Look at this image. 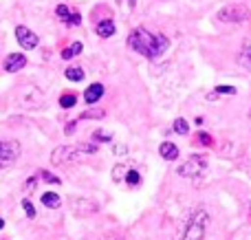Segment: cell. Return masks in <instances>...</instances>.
Listing matches in <instances>:
<instances>
[{
	"mask_svg": "<svg viewBox=\"0 0 251 240\" xmlns=\"http://www.w3.org/2000/svg\"><path fill=\"white\" fill-rule=\"evenodd\" d=\"M22 154V145L13 139H2L0 141V159H4L7 163L18 161Z\"/></svg>",
	"mask_w": 251,
	"mask_h": 240,
	"instance_id": "7",
	"label": "cell"
},
{
	"mask_svg": "<svg viewBox=\"0 0 251 240\" xmlns=\"http://www.w3.org/2000/svg\"><path fill=\"white\" fill-rule=\"evenodd\" d=\"M26 97L25 95H20L18 99H20V104L25 106V108H40L42 106V101H44V95L38 91L35 86H31V88H26Z\"/></svg>",
	"mask_w": 251,
	"mask_h": 240,
	"instance_id": "10",
	"label": "cell"
},
{
	"mask_svg": "<svg viewBox=\"0 0 251 240\" xmlns=\"http://www.w3.org/2000/svg\"><path fill=\"white\" fill-rule=\"evenodd\" d=\"M128 47L132 51H137L139 55L148 57V60H156L159 55H163L170 47V40L163 33H150L148 29L139 26L132 29L128 35Z\"/></svg>",
	"mask_w": 251,
	"mask_h": 240,
	"instance_id": "1",
	"label": "cell"
},
{
	"mask_svg": "<svg viewBox=\"0 0 251 240\" xmlns=\"http://www.w3.org/2000/svg\"><path fill=\"white\" fill-rule=\"evenodd\" d=\"M249 117H251V110H249Z\"/></svg>",
	"mask_w": 251,
	"mask_h": 240,
	"instance_id": "35",
	"label": "cell"
},
{
	"mask_svg": "<svg viewBox=\"0 0 251 240\" xmlns=\"http://www.w3.org/2000/svg\"><path fill=\"white\" fill-rule=\"evenodd\" d=\"M42 205L49 207V210H57V207L62 205L60 194H55V192H44V194H42Z\"/></svg>",
	"mask_w": 251,
	"mask_h": 240,
	"instance_id": "14",
	"label": "cell"
},
{
	"mask_svg": "<svg viewBox=\"0 0 251 240\" xmlns=\"http://www.w3.org/2000/svg\"><path fill=\"white\" fill-rule=\"evenodd\" d=\"M205 168H207V157H203V154H192L185 163L178 166L176 172H178V176H183V179H194V176H199Z\"/></svg>",
	"mask_w": 251,
	"mask_h": 240,
	"instance_id": "4",
	"label": "cell"
},
{
	"mask_svg": "<svg viewBox=\"0 0 251 240\" xmlns=\"http://www.w3.org/2000/svg\"><path fill=\"white\" fill-rule=\"evenodd\" d=\"M13 35H16L18 44H20L22 48H26V51H31V48H38V44H40L38 35H35L33 31H31L29 26H25V24H18L16 29H13Z\"/></svg>",
	"mask_w": 251,
	"mask_h": 240,
	"instance_id": "6",
	"label": "cell"
},
{
	"mask_svg": "<svg viewBox=\"0 0 251 240\" xmlns=\"http://www.w3.org/2000/svg\"><path fill=\"white\" fill-rule=\"evenodd\" d=\"M194 144L203 145V148H209V145H214V139H212V135H207V132H199V135H194Z\"/></svg>",
	"mask_w": 251,
	"mask_h": 240,
	"instance_id": "24",
	"label": "cell"
},
{
	"mask_svg": "<svg viewBox=\"0 0 251 240\" xmlns=\"http://www.w3.org/2000/svg\"><path fill=\"white\" fill-rule=\"evenodd\" d=\"M71 207H73V212L77 216H91L97 212V203L91 201V198H82V196L73 198V201H71Z\"/></svg>",
	"mask_w": 251,
	"mask_h": 240,
	"instance_id": "8",
	"label": "cell"
},
{
	"mask_svg": "<svg viewBox=\"0 0 251 240\" xmlns=\"http://www.w3.org/2000/svg\"><path fill=\"white\" fill-rule=\"evenodd\" d=\"M75 130H77V119H73V121H69V123L64 126V135H66V137L73 135Z\"/></svg>",
	"mask_w": 251,
	"mask_h": 240,
	"instance_id": "30",
	"label": "cell"
},
{
	"mask_svg": "<svg viewBox=\"0 0 251 240\" xmlns=\"http://www.w3.org/2000/svg\"><path fill=\"white\" fill-rule=\"evenodd\" d=\"M64 77L69 79V82H82V79H84V71L79 69V66H69V69L64 71Z\"/></svg>",
	"mask_w": 251,
	"mask_h": 240,
	"instance_id": "18",
	"label": "cell"
},
{
	"mask_svg": "<svg viewBox=\"0 0 251 240\" xmlns=\"http://www.w3.org/2000/svg\"><path fill=\"white\" fill-rule=\"evenodd\" d=\"M97 152V144H82V145H57L51 152V163L57 168H69L75 163H82L86 157Z\"/></svg>",
	"mask_w": 251,
	"mask_h": 240,
	"instance_id": "2",
	"label": "cell"
},
{
	"mask_svg": "<svg viewBox=\"0 0 251 240\" xmlns=\"http://www.w3.org/2000/svg\"><path fill=\"white\" fill-rule=\"evenodd\" d=\"M130 168L126 166V163H117V166L113 168V181L115 183H122V181L126 179V174H128Z\"/></svg>",
	"mask_w": 251,
	"mask_h": 240,
	"instance_id": "22",
	"label": "cell"
},
{
	"mask_svg": "<svg viewBox=\"0 0 251 240\" xmlns=\"http://www.w3.org/2000/svg\"><path fill=\"white\" fill-rule=\"evenodd\" d=\"M223 95H236V88L234 86H216L207 95V99H216V97H223Z\"/></svg>",
	"mask_w": 251,
	"mask_h": 240,
	"instance_id": "21",
	"label": "cell"
},
{
	"mask_svg": "<svg viewBox=\"0 0 251 240\" xmlns=\"http://www.w3.org/2000/svg\"><path fill=\"white\" fill-rule=\"evenodd\" d=\"M104 117H106V110L104 108H95V106H93V108L84 110V113L79 115L77 121H84V119H104Z\"/></svg>",
	"mask_w": 251,
	"mask_h": 240,
	"instance_id": "16",
	"label": "cell"
},
{
	"mask_svg": "<svg viewBox=\"0 0 251 240\" xmlns=\"http://www.w3.org/2000/svg\"><path fill=\"white\" fill-rule=\"evenodd\" d=\"M207 225H209V214L203 210V207H196L190 214L185 227L181 232V238L178 240H205V234H207Z\"/></svg>",
	"mask_w": 251,
	"mask_h": 240,
	"instance_id": "3",
	"label": "cell"
},
{
	"mask_svg": "<svg viewBox=\"0 0 251 240\" xmlns=\"http://www.w3.org/2000/svg\"><path fill=\"white\" fill-rule=\"evenodd\" d=\"M55 16L60 18V20H66V18L71 16V9H69V4H57V7H55Z\"/></svg>",
	"mask_w": 251,
	"mask_h": 240,
	"instance_id": "29",
	"label": "cell"
},
{
	"mask_svg": "<svg viewBox=\"0 0 251 240\" xmlns=\"http://www.w3.org/2000/svg\"><path fill=\"white\" fill-rule=\"evenodd\" d=\"M124 181H126V185H128V188H139L143 179H141V174H139V170H132V168H130Z\"/></svg>",
	"mask_w": 251,
	"mask_h": 240,
	"instance_id": "19",
	"label": "cell"
},
{
	"mask_svg": "<svg viewBox=\"0 0 251 240\" xmlns=\"http://www.w3.org/2000/svg\"><path fill=\"white\" fill-rule=\"evenodd\" d=\"M38 176H40L42 181H47V183H53V185H60V183H62L60 176L51 174V172H47V170H40V172H38Z\"/></svg>",
	"mask_w": 251,
	"mask_h": 240,
	"instance_id": "26",
	"label": "cell"
},
{
	"mask_svg": "<svg viewBox=\"0 0 251 240\" xmlns=\"http://www.w3.org/2000/svg\"><path fill=\"white\" fill-rule=\"evenodd\" d=\"M249 16H251V11L245 4H227V7H223L216 13V18L221 22H245Z\"/></svg>",
	"mask_w": 251,
	"mask_h": 240,
	"instance_id": "5",
	"label": "cell"
},
{
	"mask_svg": "<svg viewBox=\"0 0 251 240\" xmlns=\"http://www.w3.org/2000/svg\"><path fill=\"white\" fill-rule=\"evenodd\" d=\"M115 154H126V145H115Z\"/></svg>",
	"mask_w": 251,
	"mask_h": 240,
	"instance_id": "32",
	"label": "cell"
},
{
	"mask_svg": "<svg viewBox=\"0 0 251 240\" xmlns=\"http://www.w3.org/2000/svg\"><path fill=\"white\" fill-rule=\"evenodd\" d=\"M25 66H26V55L25 53H9V55L4 57L2 69L7 71V73H18V71H22Z\"/></svg>",
	"mask_w": 251,
	"mask_h": 240,
	"instance_id": "9",
	"label": "cell"
},
{
	"mask_svg": "<svg viewBox=\"0 0 251 240\" xmlns=\"http://www.w3.org/2000/svg\"><path fill=\"white\" fill-rule=\"evenodd\" d=\"M172 130L176 132V135H187V132H190V123H187V119L178 117V119H174Z\"/></svg>",
	"mask_w": 251,
	"mask_h": 240,
	"instance_id": "23",
	"label": "cell"
},
{
	"mask_svg": "<svg viewBox=\"0 0 251 240\" xmlns=\"http://www.w3.org/2000/svg\"><path fill=\"white\" fill-rule=\"evenodd\" d=\"M82 42H73V44H69V47L64 48V51H62V57H64V60H73V57H77L79 53H82Z\"/></svg>",
	"mask_w": 251,
	"mask_h": 240,
	"instance_id": "17",
	"label": "cell"
},
{
	"mask_svg": "<svg viewBox=\"0 0 251 240\" xmlns=\"http://www.w3.org/2000/svg\"><path fill=\"white\" fill-rule=\"evenodd\" d=\"M119 2H122V0H119Z\"/></svg>",
	"mask_w": 251,
	"mask_h": 240,
	"instance_id": "36",
	"label": "cell"
},
{
	"mask_svg": "<svg viewBox=\"0 0 251 240\" xmlns=\"http://www.w3.org/2000/svg\"><path fill=\"white\" fill-rule=\"evenodd\" d=\"M115 31H117V26H115V22L110 20V18H104V20H100L95 24V33L100 35V38H113Z\"/></svg>",
	"mask_w": 251,
	"mask_h": 240,
	"instance_id": "12",
	"label": "cell"
},
{
	"mask_svg": "<svg viewBox=\"0 0 251 240\" xmlns=\"http://www.w3.org/2000/svg\"><path fill=\"white\" fill-rule=\"evenodd\" d=\"M104 93H106V88H104V84H100V82H95V84H91V86L84 91V101H86L88 106H95L97 101L104 97Z\"/></svg>",
	"mask_w": 251,
	"mask_h": 240,
	"instance_id": "11",
	"label": "cell"
},
{
	"mask_svg": "<svg viewBox=\"0 0 251 240\" xmlns=\"http://www.w3.org/2000/svg\"><path fill=\"white\" fill-rule=\"evenodd\" d=\"M7 166H11V163H7L4 159H0V170H2V168H7Z\"/></svg>",
	"mask_w": 251,
	"mask_h": 240,
	"instance_id": "33",
	"label": "cell"
},
{
	"mask_svg": "<svg viewBox=\"0 0 251 240\" xmlns=\"http://www.w3.org/2000/svg\"><path fill=\"white\" fill-rule=\"evenodd\" d=\"M0 229H4V220L2 218H0Z\"/></svg>",
	"mask_w": 251,
	"mask_h": 240,
	"instance_id": "34",
	"label": "cell"
},
{
	"mask_svg": "<svg viewBox=\"0 0 251 240\" xmlns=\"http://www.w3.org/2000/svg\"><path fill=\"white\" fill-rule=\"evenodd\" d=\"M22 210H25V214H26V218H35V205L29 201V198H22Z\"/></svg>",
	"mask_w": 251,
	"mask_h": 240,
	"instance_id": "27",
	"label": "cell"
},
{
	"mask_svg": "<svg viewBox=\"0 0 251 240\" xmlns=\"http://www.w3.org/2000/svg\"><path fill=\"white\" fill-rule=\"evenodd\" d=\"M159 154H161V159H165V161H176L178 148L172 144V141H163V144L159 145Z\"/></svg>",
	"mask_w": 251,
	"mask_h": 240,
	"instance_id": "13",
	"label": "cell"
},
{
	"mask_svg": "<svg viewBox=\"0 0 251 240\" xmlns=\"http://www.w3.org/2000/svg\"><path fill=\"white\" fill-rule=\"evenodd\" d=\"M62 22H64L66 26H79L82 24V16H79L77 11H71V16L66 18V20H62Z\"/></svg>",
	"mask_w": 251,
	"mask_h": 240,
	"instance_id": "28",
	"label": "cell"
},
{
	"mask_svg": "<svg viewBox=\"0 0 251 240\" xmlns=\"http://www.w3.org/2000/svg\"><path fill=\"white\" fill-rule=\"evenodd\" d=\"M238 62L245 69L251 71V47H243V51H240V55H238Z\"/></svg>",
	"mask_w": 251,
	"mask_h": 240,
	"instance_id": "25",
	"label": "cell"
},
{
	"mask_svg": "<svg viewBox=\"0 0 251 240\" xmlns=\"http://www.w3.org/2000/svg\"><path fill=\"white\" fill-rule=\"evenodd\" d=\"M57 104H60V108L69 110V108H73V106L77 104V95H75V93H62L60 99H57Z\"/></svg>",
	"mask_w": 251,
	"mask_h": 240,
	"instance_id": "15",
	"label": "cell"
},
{
	"mask_svg": "<svg viewBox=\"0 0 251 240\" xmlns=\"http://www.w3.org/2000/svg\"><path fill=\"white\" fill-rule=\"evenodd\" d=\"M91 139H93V144H113V135L108 130H101V128L93 132Z\"/></svg>",
	"mask_w": 251,
	"mask_h": 240,
	"instance_id": "20",
	"label": "cell"
},
{
	"mask_svg": "<svg viewBox=\"0 0 251 240\" xmlns=\"http://www.w3.org/2000/svg\"><path fill=\"white\" fill-rule=\"evenodd\" d=\"M100 240H124V238L117 236V234H108V236H104V238H100Z\"/></svg>",
	"mask_w": 251,
	"mask_h": 240,
	"instance_id": "31",
	"label": "cell"
}]
</instances>
